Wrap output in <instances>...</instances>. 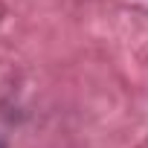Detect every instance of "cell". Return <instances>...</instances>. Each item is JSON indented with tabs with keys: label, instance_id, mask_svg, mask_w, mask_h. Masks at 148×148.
Instances as JSON below:
<instances>
[{
	"label": "cell",
	"instance_id": "6da1fadb",
	"mask_svg": "<svg viewBox=\"0 0 148 148\" xmlns=\"http://www.w3.org/2000/svg\"><path fill=\"white\" fill-rule=\"evenodd\" d=\"M0 148H6V145H3V139H0Z\"/></svg>",
	"mask_w": 148,
	"mask_h": 148
}]
</instances>
